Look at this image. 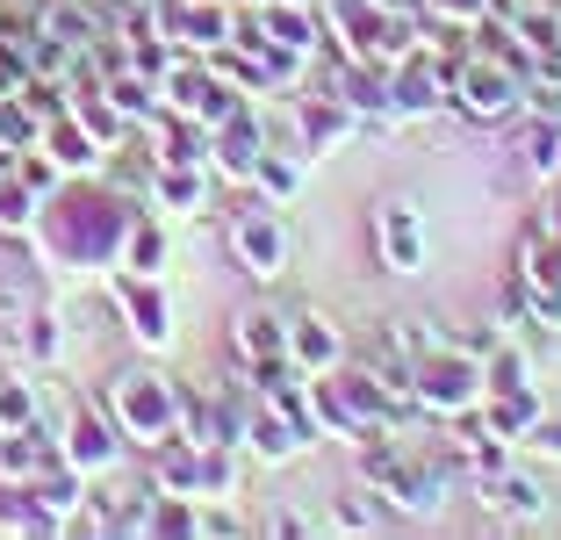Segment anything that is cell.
Masks as SVG:
<instances>
[{
    "mask_svg": "<svg viewBox=\"0 0 561 540\" xmlns=\"http://www.w3.org/2000/svg\"><path fill=\"white\" fill-rule=\"evenodd\" d=\"M123 230H130V210L108 195H94V188H80V195L50 202V230L44 246L58 252V260H80V267H101L123 252Z\"/></svg>",
    "mask_w": 561,
    "mask_h": 540,
    "instance_id": "1",
    "label": "cell"
},
{
    "mask_svg": "<svg viewBox=\"0 0 561 540\" xmlns=\"http://www.w3.org/2000/svg\"><path fill=\"white\" fill-rule=\"evenodd\" d=\"M360 483H367V491H381V505L411 511V519H432V511L446 505V469L411 461L403 447H381L375 432L360 440Z\"/></svg>",
    "mask_w": 561,
    "mask_h": 540,
    "instance_id": "2",
    "label": "cell"
},
{
    "mask_svg": "<svg viewBox=\"0 0 561 540\" xmlns=\"http://www.w3.org/2000/svg\"><path fill=\"white\" fill-rule=\"evenodd\" d=\"M108 418H116L123 440L159 447L165 432H181V382L151 375V368H123V375L108 382Z\"/></svg>",
    "mask_w": 561,
    "mask_h": 540,
    "instance_id": "3",
    "label": "cell"
},
{
    "mask_svg": "<svg viewBox=\"0 0 561 540\" xmlns=\"http://www.w3.org/2000/svg\"><path fill=\"white\" fill-rule=\"evenodd\" d=\"M482 360L468 353V346H425V353L411 360V404L432 410V418H468V410L482 404Z\"/></svg>",
    "mask_w": 561,
    "mask_h": 540,
    "instance_id": "4",
    "label": "cell"
},
{
    "mask_svg": "<svg viewBox=\"0 0 561 540\" xmlns=\"http://www.w3.org/2000/svg\"><path fill=\"white\" fill-rule=\"evenodd\" d=\"M454 109H468L476 123H504V115L526 109V72L504 50H468L454 66Z\"/></svg>",
    "mask_w": 561,
    "mask_h": 540,
    "instance_id": "5",
    "label": "cell"
},
{
    "mask_svg": "<svg viewBox=\"0 0 561 540\" xmlns=\"http://www.w3.org/2000/svg\"><path fill=\"white\" fill-rule=\"evenodd\" d=\"M231 260L252 281H280L288 274V224L274 210H238L231 216Z\"/></svg>",
    "mask_w": 561,
    "mask_h": 540,
    "instance_id": "6",
    "label": "cell"
},
{
    "mask_svg": "<svg viewBox=\"0 0 561 540\" xmlns=\"http://www.w3.org/2000/svg\"><path fill=\"white\" fill-rule=\"evenodd\" d=\"M116 454H123V432H116V418H108L101 404H80L72 426L58 432V461H72L87 483H94L101 469H116Z\"/></svg>",
    "mask_w": 561,
    "mask_h": 540,
    "instance_id": "7",
    "label": "cell"
},
{
    "mask_svg": "<svg viewBox=\"0 0 561 540\" xmlns=\"http://www.w3.org/2000/svg\"><path fill=\"white\" fill-rule=\"evenodd\" d=\"M476 497H482V511H496V519H540V511H547L540 475L512 469V461H490V469H476Z\"/></svg>",
    "mask_w": 561,
    "mask_h": 540,
    "instance_id": "8",
    "label": "cell"
},
{
    "mask_svg": "<svg viewBox=\"0 0 561 540\" xmlns=\"http://www.w3.org/2000/svg\"><path fill=\"white\" fill-rule=\"evenodd\" d=\"M116 311L137 346H165V331H173V303H165L159 274H116Z\"/></svg>",
    "mask_w": 561,
    "mask_h": 540,
    "instance_id": "9",
    "label": "cell"
},
{
    "mask_svg": "<svg viewBox=\"0 0 561 540\" xmlns=\"http://www.w3.org/2000/svg\"><path fill=\"white\" fill-rule=\"evenodd\" d=\"M209 166L216 173H231V180H252V166H260V151H266V123L252 115V101L245 109H231L224 123H209Z\"/></svg>",
    "mask_w": 561,
    "mask_h": 540,
    "instance_id": "10",
    "label": "cell"
},
{
    "mask_svg": "<svg viewBox=\"0 0 561 540\" xmlns=\"http://www.w3.org/2000/svg\"><path fill=\"white\" fill-rule=\"evenodd\" d=\"M482 432H490L496 447H518L533 432V418H540V396H533V382H512V390H482V404L468 410Z\"/></svg>",
    "mask_w": 561,
    "mask_h": 540,
    "instance_id": "11",
    "label": "cell"
},
{
    "mask_svg": "<svg viewBox=\"0 0 561 540\" xmlns=\"http://www.w3.org/2000/svg\"><path fill=\"white\" fill-rule=\"evenodd\" d=\"M288 360H296L302 375H331V368L346 360V331L331 325L324 311H302V317H288Z\"/></svg>",
    "mask_w": 561,
    "mask_h": 540,
    "instance_id": "12",
    "label": "cell"
},
{
    "mask_svg": "<svg viewBox=\"0 0 561 540\" xmlns=\"http://www.w3.org/2000/svg\"><path fill=\"white\" fill-rule=\"evenodd\" d=\"M375 246H381V267H389V274H417V267H425V230H417L411 202H381Z\"/></svg>",
    "mask_w": 561,
    "mask_h": 540,
    "instance_id": "13",
    "label": "cell"
},
{
    "mask_svg": "<svg viewBox=\"0 0 561 540\" xmlns=\"http://www.w3.org/2000/svg\"><path fill=\"white\" fill-rule=\"evenodd\" d=\"M302 440H310V432H302L288 410H274L266 396L245 410V447H252L260 461H296V454H302Z\"/></svg>",
    "mask_w": 561,
    "mask_h": 540,
    "instance_id": "14",
    "label": "cell"
},
{
    "mask_svg": "<svg viewBox=\"0 0 561 540\" xmlns=\"http://www.w3.org/2000/svg\"><path fill=\"white\" fill-rule=\"evenodd\" d=\"M302 151H339L353 131H360V115L346 109L339 94H302Z\"/></svg>",
    "mask_w": 561,
    "mask_h": 540,
    "instance_id": "15",
    "label": "cell"
},
{
    "mask_svg": "<svg viewBox=\"0 0 561 540\" xmlns=\"http://www.w3.org/2000/svg\"><path fill=\"white\" fill-rule=\"evenodd\" d=\"M36 30H44L50 44H66V50H94L101 44V8L94 0H44Z\"/></svg>",
    "mask_w": 561,
    "mask_h": 540,
    "instance_id": "16",
    "label": "cell"
},
{
    "mask_svg": "<svg viewBox=\"0 0 561 540\" xmlns=\"http://www.w3.org/2000/svg\"><path fill=\"white\" fill-rule=\"evenodd\" d=\"M44 151H50V166H58V173H94V166H101L94 131H87L72 109L58 115V123H44Z\"/></svg>",
    "mask_w": 561,
    "mask_h": 540,
    "instance_id": "17",
    "label": "cell"
},
{
    "mask_svg": "<svg viewBox=\"0 0 561 540\" xmlns=\"http://www.w3.org/2000/svg\"><path fill=\"white\" fill-rule=\"evenodd\" d=\"M50 454H58V447H50V432H44V426H15V432H0V491H8V483H30V475L44 469Z\"/></svg>",
    "mask_w": 561,
    "mask_h": 540,
    "instance_id": "18",
    "label": "cell"
},
{
    "mask_svg": "<svg viewBox=\"0 0 561 540\" xmlns=\"http://www.w3.org/2000/svg\"><path fill=\"white\" fill-rule=\"evenodd\" d=\"M151 202L159 210H202L209 202V166H173V159H159V173H151Z\"/></svg>",
    "mask_w": 561,
    "mask_h": 540,
    "instance_id": "19",
    "label": "cell"
},
{
    "mask_svg": "<svg viewBox=\"0 0 561 540\" xmlns=\"http://www.w3.org/2000/svg\"><path fill=\"white\" fill-rule=\"evenodd\" d=\"M231 346H238V360H274V353H288V325H280V317H266V311H245L231 325Z\"/></svg>",
    "mask_w": 561,
    "mask_h": 540,
    "instance_id": "20",
    "label": "cell"
},
{
    "mask_svg": "<svg viewBox=\"0 0 561 540\" xmlns=\"http://www.w3.org/2000/svg\"><path fill=\"white\" fill-rule=\"evenodd\" d=\"M36 210H44V195H36L30 180L15 173V159H8V166H0V230H8V238L36 230Z\"/></svg>",
    "mask_w": 561,
    "mask_h": 540,
    "instance_id": "21",
    "label": "cell"
},
{
    "mask_svg": "<svg viewBox=\"0 0 561 540\" xmlns=\"http://www.w3.org/2000/svg\"><path fill=\"white\" fill-rule=\"evenodd\" d=\"M123 274H159L165 267V230L151 224V216H130V230H123V252H116Z\"/></svg>",
    "mask_w": 561,
    "mask_h": 540,
    "instance_id": "22",
    "label": "cell"
},
{
    "mask_svg": "<svg viewBox=\"0 0 561 540\" xmlns=\"http://www.w3.org/2000/svg\"><path fill=\"white\" fill-rule=\"evenodd\" d=\"M101 94L116 101L123 115H130V123H159V80H145V72H108V87H101Z\"/></svg>",
    "mask_w": 561,
    "mask_h": 540,
    "instance_id": "23",
    "label": "cell"
},
{
    "mask_svg": "<svg viewBox=\"0 0 561 540\" xmlns=\"http://www.w3.org/2000/svg\"><path fill=\"white\" fill-rule=\"evenodd\" d=\"M72 115H80L87 131H94V145H101V151H116L123 137H130V115H123L108 94H72Z\"/></svg>",
    "mask_w": 561,
    "mask_h": 540,
    "instance_id": "24",
    "label": "cell"
},
{
    "mask_svg": "<svg viewBox=\"0 0 561 540\" xmlns=\"http://www.w3.org/2000/svg\"><path fill=\"white\" fill-rule=\"evenodd\" d=\"M526 173L533 180H554L561 173V123H554V115H533V131H526Z\"/></svg>",
    "mask_w": 561,
    "mask_h": 540,
    "instance_id": "25",
    "label": "cell"
},
{
    "mask_svg": "<svg viewBox=\"0 0 561 540\" xmlns=\"http://www.w3.org/2000/svg\"><path fill=\"white\" fill-rule=\"evenodd\" d=\"M36 418H44V396H36V382H22V375H0V432L36 426Z\"/></svg>",
    "mask_w": 561,
    "mask_h": 540,
    "instance_id": "26",
    "label": "cell"
},
{
    "mask_svg": "<svg viewBox=\"0 0 561 540\" xmlns=\"http://www.w3.org/2000/svg\"><path fill=\"white\" fill-rule=\"evenodd\" d=\"M202 497H238V447L231 440L202 447Z\"/></svg>",
    "mask_w": 561,
    "mask_h": 540,
    "instance_id": "27",
    "label": "cell"
},
{
    "mask_svg": "<svg viewBox=\"0 0 561 540\" xmlns=\"http://www.w3.org/2000/svg\"><path fill=\"white\" fill-rule=\"evenodd\" d=\"M252 188H260L266 202H288V195L302 188V166L280 159V151H260V166H252Z\"/></svg>",
    "mask_w": 561,
    "mask_h": 540,
    "instance_id": "28",
    "label": "cell"
},
{
    "mask_svg": "<svg viewBox=\"0 0 561 540\" xmlns=\"http://www.w3.org/2000/svg\"><path fill=\"white\" fill-rule=\"evenodd\" d=\"M36 137H44V123H36L30 109H22L15 94H0V151H8V159H15V151H30Z\"/></svg>",
    "mask_w": 561,
    "mask_h": 540,
    "instance_id": "29",
    "label": "cell"
},
{
    "mask_svg": "<svg viewBox=\"0 0 561 540\" xmlns=\"http://www.w3.org/2000/svg\"><path fill=\"white\" fill-rule=\"evenodd\" d=\"M417 15L446 22V30H482L496 15V0H417Z\"/></svg>",
    "mask_w": 561,
    "mask_h": 540,
    "instance_id": "30",
    "label": "cell"
},
{
    "mask_svg": "<svg viewBox=\"0 0 561 540\" xmlns=\"http://www.w3.org/2000/svg\"><path fill=\"white\" fill-rule=\"evenodd\" d=\"M331 533H381V526H389V511L381 505H367V497H339V511H331Z\"/></svg>",
    "mask_w": 561,
    "mask_h": 540,
    "instance_id": "31",
    "label": "cell"
},
{
    "mask_svg": "<svg viewBox=\"0 0 561 540\" xmlns=\"http://www.w3.org/2000/svg\"><path fill=\"white\" fill-rule=\"evenodd\" d=\"M22 346H30L36 360H58V353H66V331H58V317H50V311H30V325H22Z\"/></svg>",
    "mask_w": 561,
    "mask_h": 540,
    "instance_id": "32",
    "label": "cell"
},
{
    "mask_svg": "<svg viewBox=\"0 0 561 540\" xmlns=\"http://www.w3.org/2000/svg\"><path fill=\"white\" fill-rule=\"evenodd\" d=\"M15 173L30 180L36 195H50V188H58V166H50V159H36V151H15Z\"/></svg>",
    "mask_w": 561,
    "mask_h": 540,
    "instance_id": "33",
    "label": "cell"
},
{
    "mask_svg": "<svg viewBox=\"0 0 561 540\" xmlns=\"http://www.w3.org/2000/svg\"><path fill=\"white\" fill-rule=\"evenodd\" d=\"M526 440L540 447V454H554V461H561V418H547V410H540V418H533V432H526Z\"/></svg>",
    "mask_w": 561,
    "mask_h": 540,
    "instance_id": "34",
    "label": "cell"
},
{
    "mask_svg": "<svg viewBox=\"0 0 561 540\" xmlns=\"http://www.w3.org/2000/svg\"><path fill=\"white\" fill-rule=\"evenodd\" d=\"M130 8H137V0H130Z\"/></svg>",
    "mask_w": 561,
    "mask_h": 540,
    "instance_id": "35",
    "label": "cell"
}]
</instances>
